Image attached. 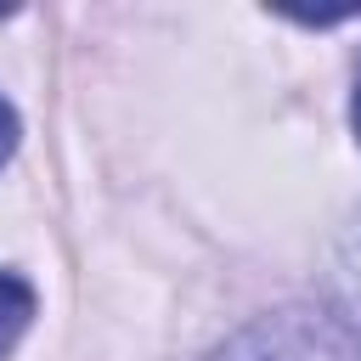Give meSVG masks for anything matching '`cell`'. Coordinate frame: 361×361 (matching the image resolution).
Returning <instances> with one entry per match:
<instances>
[{"label": "cell", "instance_id": "1", "mask_svg": "<svg viewBox=\"0 0 361 361\" xmlns=\"http://www.w3.org/2000/svg\"><path fill=\"white\" fill-rule=\"evenodd\" d=\"M209 361H361V333L327 310H276L248 322Z\"/></svg>", "mask_w": 361, "mask_h": 361}, {"label": "cell", "instance_id": "2", "mask_svg": "<svg viewBox=\"0 0 361 361\" xmlns=\"http://www.w3.org/2000/svg\"><path fill=\"white\" fill-rule=\"evenodd\" d=\"M28 316H34V288H28L23 276L0 271V361H6V355H11V344L23 338Z\"/></svg>", "mask_w": 361, "mask_h": 361}, {"label": "cell", "instance_id": "3", "mask_svg": "<svg viewBox=\"0 0 361 361\" xmlns=\"http://www.w3.org/2000/svg\"><path fill=\"white\" fill-rule=\"evenodd\" d=\"M11 152H17V113L0 102V164H6Z\"/></svg>", "mask_w": 361, "mask_h": 361}, {"label": "cell", "instance_id": "4", "mask_svg": "<svg viewBox=\"0 0 361 361\" xmlns=\"http://www.w3.org/2000/svg\"><path fill=\"white\" fill-rule=\"evenodd\" d=\"M355 130H361V79H355Z\"/></svg>", "mask_w": 361, "mask_h": 361}]
</instances>
